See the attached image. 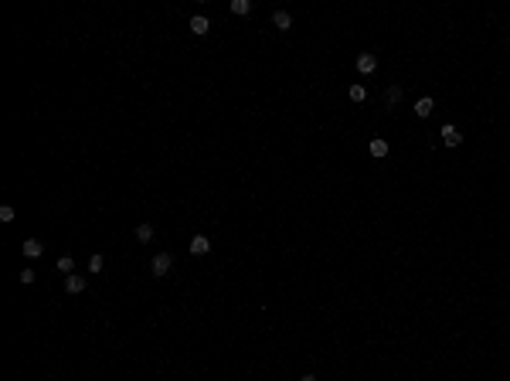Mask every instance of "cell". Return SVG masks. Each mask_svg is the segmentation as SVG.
Listing matches in <instances>:
<instances>
[{
    "label": "cell",
    "mask_w": 510,
    "mask_h": 381,
    "mask_svg": "<svg viewBox=\"0 0 510 381\" xmlns=\"http://www.w3.org/2000/svg\"><path fill=\"white\" fill-rule=\"evenodd\" d=\"M170 266H174V259H170V252H156V255H153V262H150V269H153V276H167V272H170Z\"/></svg>",
    "instance_id": "1"
},
{
    "label": "cell",
    "mask_w": 510,
    "mask_h": 381,
    "mask_svg": "<svg viewBox=\"0 0 510 381\" xmlns=\"http://www.w3.org/2000/svg\"><path fill=\"white\" fill-rule=\"evenodd\" d=\"M191 252H194V255H208V252H211V238H208V235H194V238H191Z\"/></svg>",
    "instance_id": "2"
},
{
    "label": "cell",
    "mask_w": 510,
    "mask_h": 381,
    "mask_svg": "<svg viewBox=\"0 0 510 381\" xmlns=\"http://www.w3.org/2000/svg\"><path fill=\"white\" fill-rule=\"evenodd\" d=\"M432 112H436V102H432V99H419V102H415V116H419V119H429Z\"/></svg>",
    "instance_id": "3"
},
{
    "label": "cell",
    "mask_w": 510,
    "mask_h": 381,
    "mask_svg": "<svg viewBox=\"0 0 510 381\" xmlns=\"http://www.w3.org/2000/svg\"><path fill=\"white\" fill-rule=\"evenodd\" d=\"M442 143H445V147H459V143H463L459 130H456V126H442Z\"/></svg>",
    "instance_id": "4"
},
{
    "label": "cell",
    "mask_w": 510,
    "mask_h": 381,
    "mask_svg": "<svg viewBox=\"0 0 510 381\" xmlns=\"http://www.w3.org/2000/svg\"><path fill=\"white\" fill-rule=\"evenodd\" d=\"M374 68H377V58H374V55H361V58H357V72H361V75H371V72H374Z\"/></svg>",
    "instance_id": "5"
},
{
    "label": "cell",
    "mask_w": 510,
    "mask_h": 381,
    "mask_svg": "<svg viewBox=\"0 0 510 381\" xmlns=\"http://www.w3.org/2000/svg\"><path fill=\"white\" fill-rule=\"evenodd\" d=\"M191 31H194V34H208V31H211V21H208L204 14H198V17H191Z\"/></svg>",
    "instance_id": "6"
},
{
    "label": "cell",
    "mask_w": 510,
    "mask_h": 381,
    "mask_svg": "<svg viewBox=\"0 0 510 381\" xmlns=\"http://www.w3.org/2000/svg\"><path fill=\"white\" fill-rule=\"evenodd\" d=\"M21 248H24V255H27V259H38V255L44 252V245H41L38 238H27V242H24Z\"/></svg>",
    "instance_id": "7"
},
{
    "label": "cell",
    "mask_w": 510,
    "mask_h": 381,
    "mask_svg": "<svg viewBox=\"0 0 510 381\" xmlns=\"http://www.w3.org/2000/svg\"><path fill=\"white\" fill-rule=\"evenodd\" d=\"M82 290H85V279H82V276H68V279H65V293H72V296H78V293H82Z\"/></svg>",
    "instance_id": "8"
},
{
    "label": "cell",
    "mask_w": 510,
    "mask_h": 381,
    "mask_svg": "<svg viewBox=\"0 0 510 381\" xmlns=\"http://www.w3.org/2000/svg\"><path fill=\"white\" fill-rule=\"evenodd\" d=\"M367 150H371V157H388V140H381V136H374V140L367 143Z\"/></svg>",
    "instance_id": "9"
},
{
    "label": "cell",
    "mask_w": 510,
    "mask_h": 381,
    "mask_svg": "<svg viewBox=\"0 0 510 381\" xmlns=\"http://www.w3.org/2000/svg\"><path fill=\"white\" fill-rule=\"evenodd\" d=\"M272 24H276L279 31H289V27H292V17L286 14V10H276V14H272Z\"/></svg>",
    "instance_id": "10"
},
{
    "label": "cell",
    "mask_w": 510,
    "mask_h": 381,
    "mask_svg": "<svg viewBox=\"0 0 510 381\" xmlns=\"http://www.w3.org/2000/svg\"><path fill=\"white\" fill-rule=\"evenodd\" d=\"M248 10H252V3H248V0H231V14H238V17H245Z\"/></svg>",
    "instance_id": "11"
},
{
    "label": "cell",
    "mask_w": 510,
    "mask_h": 381,
    "mask_svg": "<svg viewBox=\"0 0 510 381\" xmlns=\"http://www.w3.org/2000/svg\"><path fill=\"white\" fill-rule=\"evenodd\" d=\"M58 269L72 276V269H75V259H72V255H62V259H58Z\"/></svg>",
    "instance_id": "12"
},
{
    "label": "cell",
    "mask_w": 510,
    "mask_h": 381,
    "mask_svg": "<svg viewBox=\"0 0 510 381\" xmlns=\"http://www.w3.org/2000/svg\"><path fill=\"white\" fill-rule=\"evenodd\" d=\"M384 99H388V106H395V102L401 99V89H398V85H391V89L384 92Z\"/></svg>",
    "instance_id": "13"
},
{
    "label": "cell",
    "mask_w": 510,
    "mask_h": 381,
    "mask_svg": "<svg viewBox=\"0 0 510 381\" xmlns=\"http://www.w3.org/2000/svg\"><path fill=\"white\" fill-rule=\"evenodd\" d=\"M136 238H140V242H150V238H153V225H140V228H136Z\"/></svg>",
    "instance_id": "14"
},
{
    "label": "cell",
    "mask_w": 510,
    "mask_h": 381,
    "mask_svg": "<svg viewBox=\"0 0 510 381\" xmlns=\"http://www.w3.org/2000/svg\"><path fill=\"white\" fill-rule=\"evenodd\" d=\"M0 222H3V225H10V222H14V208H10V204H3V208H0Z\"/></svg>",
    "instance_id": "15"
},
{
    "label": "cell",
    "mask_w": 510,
    "mask_h": 381,
    "mask_svg": "<svg viewBox=\"0 0 510 381\" xmlns=\"http://www.w3.org/2000/svg\"><path fill=\"white\" fill-rule=\"evenodd\" d=\"M364 85H351V99H354V102H364Z\"/></svg>",
    "instance_id": "16"
},
{
    "label": "cell",
    "mask_w": 510,
    "mask_h": 381,
    "mask_svg": "<svg viewBox=\"0 0 510 381\" xmlns=\"http://www.w3.org/2000/svg\"><path fill=\"white\" fill-rule=\"evenodd\" d=\"M89 269H92V272H102V255H92V259H89Z\"/></svg>",
    "instance_id": "17"
},
{
    "label": "cell",
    "mask_w": 510,
    "mask_h": 381,
    "mask_svg": "<svg viewBox=\"0 0 510 381\" xmlns=\"http://www.w3.org/2000/svg\"><path fill=\"white\" fill-rule=\"evenodd\" d=\"M21 283H34V269H24L21 272Z\"/></svg>",
    "instance_id": "18"
},
{
    "label": "cell",
    "mask_w": 510,
    "mask_h": 381,
    "mask_svg": "<svg viewBox=\"0 0 510 381\" xmlns=\"http://www.w3.org/2000/svg\"><path fill=\"white\" fill-rule=\"evenodd\" d=\"M299 381H316V378H313V375H303V378H299Z\"/></svg>",
    "instance_id": "19"
}]
</instances>
